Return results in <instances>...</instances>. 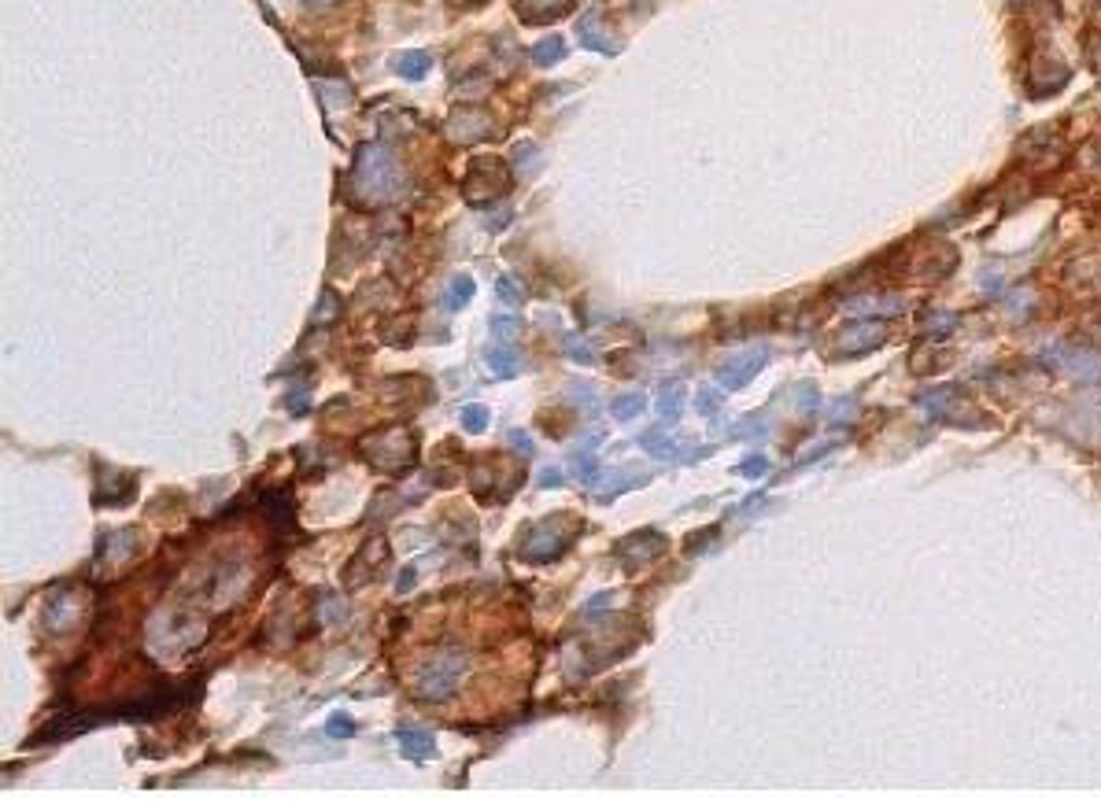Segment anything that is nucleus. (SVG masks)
I'll use <instances>...</instances> for the list:
<instances>
[{"label":"nucleus","mask_w":1101,"mask_h":801,"mask_svg":"<svg viewBox=\"0 0 1101 801\" xmlns=\"http://www.w3.org/2000/svg\"><path fill=\"white\" fill-rule=\"evenodd\" d=\"M352 189H355V200L363 207H385L392 203L396 196H403L407 189V174L399 166V159L385 148L377 145H366L359 156H355V174H352Z\"/></svg>","instance_id":"1"},{"label":"nucleus","mask_w":1101,"mask_h":801,"mask_svg":"<svg viewBox=\"0 0 1101 801\" xmlns=\"http://www.w3.org/2000/svg\"><path fill=\"white\" fill-rule=\"evenodd\" d=\"M363 458L377 469H403L415 462V436H410L403 425L396 429H377L363 440Z\"/></svg>","instance_id":"2"},{"label":"nucleus","mask_w":1101,"mask_h":801,"mask_svg":"<svg viewBox=\"0 0 1101 801\" xmlns=\"http://www.w3.org/2000/svg\"><path fill=\"white\" fill-rule=\"evenodd\" d=\"M506 182H510V166L496 156H480V159H473V166L466 174L462 196L470 203H492L496 196L506 192Z\"/></svg>","instance_id":"3"},{"label":"nucleus","mask_w":1101,"mask_h":801,"mask_svg":"<svg viewBox=\"0 0 1101 801\" xmlns=\"http://www.w3.org/2000/svg\"><path fill=\"white\" fill-rule=\"evenodd\" d=\"M462 669H466V657H462L459 650H447V654L433 657L429 665L422 669V676H418V694H422V699H429V702L447 699V694H452V687L459 683Z\"/></svg>","instance_id":"4"},{"label":"nucleus","mask_w":1101,"mask_h":801,"mask_svg":"<svg viewBox=\"0 0 1101 801\" xmlns=\"http://www.w3.org/2000/svg\"><path fill=\"white\" fill-rule=\"evenodd\" d=\"M883 340H887V325H883V322H873V318L850 322V325L839 329V336H836V343H832V355H839V359H857V355L876 352Z\"/></svg>","instance_id":"5"},{"label":"nucleus","mask_w":1101,"mask_h":801,"mask_svg":"<svg viewBox=\"0 0 1101 801\" xmlns=\"http://www.w3.org/2000/svg\"><path fill=\"white\" fill-rule=\"evenodd\" d=\"M920 406H924V414L943 417V422H957V425H969V429L983 425L980 414H976V406H972L965 396H961L957 388H935V392H927V396H920Z\"/></svg>","instance_id":"6"},{"label":"nucleus","mask_w":1101,"mask_h":801,"mask_svg":"<svg viewBox=\"0 0 1101 801\" xmlns=\"http://www.w3.org/2000/svg\"><path fill=\"white\" fill-rule=\"evenodd\" d=\"M765 362H769V347H762V343H758V347H750V352H743V355L729 359L725 366H717V385H721V388H729V392L747 388L750 380L765 369Z\"/></svg>","instance_id":"7"},{"label":"nucleus","mask_w":1101,"mask_h":801,"mask_svg":"<svg viewBox=\"0 0 1101 801\" xmlns=\"http://www.w3.org/2000/svg\"><path fill=\"white\" fill-rule=\"evenodd\" d=\"M566 543H569V536L562 529V521L550 517L522 543V558L525 562H550V558H559V554L566 550Z\"/></svg>","instance_id":"8"},{"label":"nucleus","mask_w":1101,"mask_h":801,"mask_svg":"<svg viewBox=\"0 0 1101 801\" xmlns=\"http://www.w3.org/2000/svg\"><path fill=\"white\" fill-rule=\"evenodd\" d=\"M1050 362L1061 366L1072 380H1083V385H1097V380H1101V355L1087 352V347H1069V343L1053 347Z\"/></svg>","instance_id":"9"},{"label":"nucleus","mask_w":1101,"mask_h":801,"mask_svg":"<svg viewBox=\"0 0 1101 801\" xmlns=\"http://www.w3.org/2000/svg\"><path fill=\"white\" fill-rule=\"evenodd\" d=\"M447 133H452L455 145H477L496 137V126L480 108H455L452 119H447Z\"/></svg>","instance_id":"10"},{"label":"nucleus","mask_w":1101,"mask_h":801,"mask_svg":"<svg viewBox=\"0 0 1101 801\" xmlns=\"http://www.w3.org/2000/svg\"><path fill=\"white\" fill-rule=\"evenodd\" d=\"M573 4L577 0H514V12H518V19L529 22V26H547V22L569 15Z\"/></svg>","instance_id":"11"},{"label":"nucleus","mask_w":1101,"mask_h":801,"mask_svg":"<svg viewBox=\"0 0 1101 801\" xmlns=\"http://www.w3.org/2000/svg\"><path fill=\"white\" fill-rule=\"evenodd\" d=\"M662 550H666V539H662V536H655V532L629 536L622 547H617V554H622V558H625V565H650V562H655Z\"/></svg>","instance_id":"12"},{"label":"nucleus","mask_w":1101,"mask_h":801,"mask_svg":"<svg viewBox=\"0 0 1101 801\" xmlns=\"http://www.w3.org/2000/svg\"><path fill=\"white\" fill-rule=\"evenodd\" d=\"M577 33H580V45L584 49H592V52H617V45L610 41V30L603 26V19H599V12H588V15H580V22H577Z\"/></svg>","instance_id":"13"},{"label":"nucleus","mask_w":1101,"mask_h":801,"mask_svg":"<svg viewBox=\"0 0 1101 801\" xmlns=\"http://www.w3.org/2000/svg\"><path fill=\"white\" fill-rule=\"evenodd\" d=\"M396 735H399V746H403V753H407L410 761H429V757L436 753V739H433V731H422V727H399Z\"/></svg>","instance_id":"14"},{"label":"nucleus","mask_w":1101,"mask_h":801,"mask_svg":"<svg viewBox=\"0 0 1101 801\" xmlns=\"http://www.w3.org/2000/svg\"><path fill=\"white\" fill-rule=\"evenodd\" d=\"M640 447L647 450L650 458H658V462H684V450H676V443L669 440V432H666V429H650V432H643V436H640Z\"/></svg>","instance_id":"15"},{"label":"nucleus","mask_w":1101,"mask_h":801,"mask_svg":"<svg viewBox=\"0 0 1101 801\" xmlns=\"http://www.w3.org/2000/svg\"><path fill=\"white\" fill-rule=\"evenodd\" d=\"M485 362H488V369L496 373V377H518V369H522V359H518V352H514L510 343H496V347H488V355H485Z\"/></svg>","instance_id":"16"},{"label":"nucleus","mask_w":1101,"mask_h":801,"mask_svg":"<svg viewBox=\"0 0 1101 801\" xmlns=\"http://www.w3.org/2000/svg\"><path fill=\"white\" fill-rule=\"evenodd\" d=\"M684 399H687V392H684V385H666V388H658V417L666 425H673L676 417H680V410H684Z\"/></svg>","instance_id":"17"},{"label":"nucleus","mask_w":1101,"mask_h":801,"mask_svg":"<svg viewBox=\"0 0 1101 801\" xmlns=\"http://www.w3.org/2000/svg\"><path fill=\"white\" fill-rule=\"evenodd\" d=\"M396 75L399 78H407V82H418V78H425L429 75V67H433V59H429V52H403L396 63Z\"/></svg>","instance_id":"18"},{"label":"nucleus","mask_w":1101,"mask_h":801,"mask_svg":"<svg viewBox=\"0 0 1101 801\" xmlns=\"http://www.w3.org/2000/svg\"><path fill=\"white\" fill-rule=\"evenodd\" d=\"M562 56H566V41L559 38V33H550V38H543V41L533 49V59H536L540 67H555Z\"/></svg>","instance_id":"19"},{"label":"nucleus","mask_w":1101,"mask_h":801,"mask_svg":"<svg viewBox=\"0 0 1101 801\" xmlns=\"http://www.w3.org/2000/svg\"><path fill=\"white\" fill-rule=\"evenodd\" d=\"M846 310H862V315H873V310H880V315H899V310H906V299H850Z\"/></svg>","instance_id":"20"},{"label":"nucleus","mask_w":1101,"mask_h":801,"mask_svg":"<svg viewBox=\"0 0 1101 801\" xmlns=\"http://www.w3.org/2000/svg\"><path fill=\"white\" fill-rule=\"evenodd\" d=\"M643 406H647V399H643L640 392H629V396H617V399L610 403V414L617 417V422H629V417H640Z\"/></svg>","instance_id":"21"},{"label":"nucleus","mask_w":1101,"mask_h":801,"mask_svg":"<svg viewBox=\"0 0 1101 801\" xmlns=\"http://www.w3.org/2000/svg\"><path fill=\"white\" fill-rule=\"evenodd\" d=\"M473 299V281L466 273H459L455 281H452V289H447V299H443V307H452V310H462L466 303Z\"/></svg>","instance_id":"22"},{"label":"nucleus","mask_w":1101,"mask_h":801,"mask_svg":"<svg viewBox=\"0 0 1101 801\" xmlns=\"http://www.w3.org/2000/svg\"><path fill=\"white\" fill-rule=\"evenodd\" d=\"M769 432V422L762 414H747L743 422H736V429H732V436H739V440H762Z\"/></svg>","instance_id":"23"},{"label":"nucleus","mask_w":1101,"mask_h":801,"mask_svg":"<svg viewBox=\"0 0 1101 801\" xmlns=\"http://www.w3.org/2000/svg\"><path fill=\"white\" fill-rule=\"evenodd\" d=\"M336 315H340V299H336V292H326L322 303L315 307V315H311V325H315V329H318V325H329Z\"/></svg>","instance_id":"24"},{"label":"nucleus","mask_w":1101,"mask_h":801,"mask_svg":"<svg viewBox=\"0 0 1101 801\" xmlns=\"http://www.w3.org/2000/svg\"><path fill=\"white\" fill-rule=\"evenodd\" d=\"M566 352H569V359H573V362H595L592 343L584 340L580 333H566Z\"/></svg>","instance_id":"25"},{"label":"nucleus","mask_w":1101,"mask_h":801,"mask_svg":"<svg viewBox=\"0 0 1101 801\" xmlns=\"http://www.w3.org/2000/svg\"><path fill=\"white\" fill-rule=\"evenodd\" d=\"M496 296H499L503 307H522V299H525L522 285L514 281V277H499V281H496Z\"/></svg>","instance_id":"26"},{"label":"nucleus","mask_w":1101,"mask_h":801,"mask_svg":"<svg viewBox=\"0 0 1101 801\" xmlns=\"http://www.w3.org/2000/svg\"><path fill=\"white\" fill-rule=\"evenodd\" d=\"M857 417V399L854 396H839L836 403H828V422H850Z\"/></svg>","instance_id":"27"},{"label":"nucleus","mask_w":1101,"mask_h":801,"mask_svg":"<svg viewBox=\"0 0 1101 801\" xmlns=\"http://www.w3.org/2000/svg\"><path fill=\"white\" fill-rule=\"evenodd\" d=\"M462 429L466 432H485L488 429V410L485 406H466L462 410Z\"/></svg>","instance_id":"28"},{"label":"nucleus","mask_w":1101,"mask_h":801,"mask_svg":"<svg viewBox=\"0 0 1101 801\" xmlns=\"http://www.w3.org/2000/svg\"><path fill=\"white\" fill-rule=\"evenodd\" d=\"M326 731H329L333 739H352V735H355V720H352L348 713H333L329 724H326Z\"/></svg>","instance_id":"29"},{"label":"nucleus","mask_w":1101,"mask_h":801,"mask_svg":"<svg viewBox=\"0 0 1101 801\" xmlns=\"http://www.w3.org/2000/svg\"><path fill=\"white\" fill-rule=\"evenodd\" d=\"M536 156H540V152H536V145H529V141H522L518 148H514V152H510V166H514V170H529V166L536 163Z\"/></svg>","instance_id":"30"},{"label":"nucleus","mask_w":1101,"mask_h":801,"mask_svg":"<svg viewBox=\"0 0 1101 801\" xmlns=\"http://www.w3.org/2000/svg\"><path fill=\"white\" fill-rule=\"evenodd\" d=\"M957 325V318L953 315H932V318H924V333H932V336H943V333H950Z\"/></svg>","instance_id":"31"},{"label":"nucleus","mask_w":1101,"mask_h":801,"mask_svg":"<svg viewBox=\"0 0 1101 801\" xmlns=\"http://www.w3.org/2000/svg\"><path fill=\"white\" fill-rule=\"evenodd\" d=\"M569 399H573L577 406H588L592 414L599 410V403H595V392H592L588 385H569Z\"/></svg>","instance_id":"32"},{"label":"nucleus","mask_w":1101,"mask_h":801,"mask_svg":"<svg viewBox=\"0 0 1101 801\" xmlns=\"http://www.w3.org/2000/svg\"><path fill=\"white\" fill-rule=\"evenodd\" d=\"M492 333H496L503 343H510L514 336H518V318H492Z\"/></svg>","instance_id":"33"},{"label":"nucleus","mask_w":1101,"mask_h":801,"mask_svg":"<svg viewBox=\"0 0 1101 801\" xmlns=\"http://www.w3.org/2000/svg\"><path fill=\"white\" fill-rule=\"evenodd\" d=\"M695 406H699L703 414H710V417H713V414L721 410V396H717V388H703V392L695 396Z\"/></svg>","instance_id":"34"},{"label":"nucleus","mask_w":1101,"mask_h":801,"mask_svg":"<svg viewBox=\"0 0 1101 801\" xmlns=\"http://www.w3.org/2000/svg\"><path fill=\"white\" fill-rule=\"evenodd\" d=\"M795 403H799V410H817V403H820V396H817V388L813 385H799V392H795Z\"/></svg>","instance_id":"35"},{"label":"nucleus","mask_w":1101,"mask_h":801,"mask_svg":"<svg viewBox=\"0 0 1101 801\" xmlns=\"http://www.w3.org/2000/svg\"><path fill=\"white\" fill-rule=\"evenodd\" d=\"M739 469H743V476H750V480H758V476H765V473H769V462H765L762 455H750V458H747V462L739 466Z\"/></svg>","instance_id":"36"},{"label":"nucleus","mask_w":1101,"mask_h":801,"mask_svg":"<svg viewBox=\"0 0 1101 801\" xmlns=\"http://www.w3.org/2000/svg\"><path fill=\"white\" fill-rule=\"evenodd\" d=\"M1031 303H1035V299H1031V292H1027V289H1020L1016 296H1009V310H1013L1016 318H1024V315H1027Z\"/></svg>","instance_id":"37"},{"label":"nucleus","mask_w":1101,"mask_h":801,"mask_svg":"<svg viewBox=\"0 0 1101 801\" xmlns=\"http://www.w3.org/2000/svg\"><path fill=\"white\" fill-rule=\"evenodd\" d=\"M510 443H514V450H518L522 458H529V455H533V440H529V432H522V429H510Z\"/></svg>","instance_id":"38"},{"label":"nucleus","mask_w":1101,"mask_h":801,"mask_svg":"<svg viewBox=\"0 0 1101 801\" xmlns=\"http://www.w3.org/2000/svg\"><path fill=\"white\" fill-rule=\"evenodd\" d=\"M998 281H1002V270L987 266V273H980V289L983 292H998Z\"/></svg>","instance_id":"39"},{"label":"nucleus","mask_w":1101,"mask_h":801,"mask_svg":"<svg viewBox=\"0 0 1101 801\" xmlns=\"http://www.w3.org/2000/svg\"><path fill=\"white\" fill-rule=\"evenodd\" d=\"M415 580H418V569H415V565H407V569L399 573V580H396V591H399V595H407V591L415 587Z\"/></svg>","instance_id":"40"},{"label":"nucleus","mask_w":1101,"mask_h":801,"mask_svg":"<svg viewBox=\"0 0 1101 801\" xmlns=\"http://www.w3.org/2000/svg\"><path fill=\"white\" fill-rule=\"evenodd\" d=\"M340 617H344V606H340L336 599H326V602H322V620L329 624V620H340Z\"/></svg>","instance_id":"41"},{"label":"nucleus","mask_w":1101,"mask_h":801,"mask_svg":"<svg viewBox=\"0 0 1101 801\" xmlns=\"http://www.w3.org/2000/svg\"><path fill=\"white\" fill-rule=\"evenodd\" d=\"M540 487H562V473H559L555 466H547V469L540 473Z\"/></svg>","instance_id":"42"},{"label":"nucleus","mask_w":1101,"mask_h":801,"mask_svg":"<svg viewBox=\"0 0 1101 801\" xmlns=\"http://www.w3.org/2000/svg\"><path fill=\"white\" fill-rule=\"evenodd\" d=\"M307 399H311V392H307V388H303V392H292V396H289V410H296V414H300V406L307 410Z\"/></svg>","instance_id":"43"},{"label":"nucleus","mask_w":1101,"mask_h":801,"mask_svg":"<svg viewBox=\"0 0 1101 801\" xmlns=\"http://www.w3.org/2000/svg\"><path fill=\"white\" fill-rule=\"evenodd\" d=\"M606 606H610V595L603 591V595H595V599L588 602V613H592V610H606Z\"/></svg>","instance_id":"44"},{"label":"nucleus","mask_w":1101,"mask_h":801,"mask_svg":"<svg viewBox=\"0 0 1101 801\" xmlns=\"http://www.w3.org/2000/svg\"><path fill=\"white\" fill-rule=\"evenodd\" d=\"M303 4H311V8H329L333 0H303Z\"/></svg>","instance_id":"45"},{"label":"nucleus","mask_w":1101,"mask_h":801,"mask_svg":"<svg viewBox=\"0 0 1101 801\" xmlns=\"http://www.w3.org/2000/svg\"><path fill=\"white\" fill-rule=\"evenodd\" d=\"M459 8H477V4H485V0H455Z\"/></svg>","instance_id":"46"}]
</instances>
